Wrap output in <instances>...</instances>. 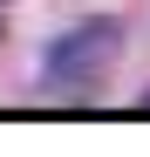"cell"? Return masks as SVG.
I'll return each mask as SVG.
<instances>
[{
	"instance_id": "cell-1",
	"label": "cell",
	"mask_w": 150,
	"mask_h": 157,
	"mask_svg": "<svg viewBox=\"0 0 150 157\" xmlns=\"http://www.w3.org/2000/svg\"><path fill=\"white\" fill-rule=\"evenodd\" d=\"M123 55V21H82V28H68L55 48H48V82L55 89H89V82H103L109 62Z\"/></svg>"
}]
</instances>
